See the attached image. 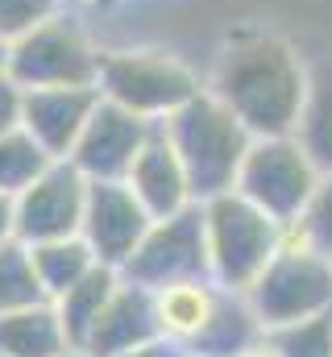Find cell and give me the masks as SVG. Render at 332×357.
Here are the masks:
<instances>
[{
    "label": "cell",
    "mask_w": 332,
    "mask_h": 357,
    "mask_svg": "<svg viewBox=\"0 0 332 357\" xmlns=\"http://www.w3.org/2000/svg\"><path fill=\"white\" fill-rule=\"evenodd\" d=\"M208 91L233 108V116L253 137L295 133L303 100H308V67L299 54L274 33H237L212 67Z\"/></svg>",
    "instance_id": "6da1fadb"
},
{
    "label": "cell",
    "mask_w": 332,
    "mask_h": 357,
    "mask_svg": "<svg viewBox=\"0 0 332 357\" xmlns=\"http://www.w3.org/2000/svg\"><path fill=\"white\" fill-rule=\"evenodd\" d=\"M163 129L179 154V162H183V171H187L195 204L237 187V171L246 162L253 133L208 88L191 96L183 108H174L163 121Z\"/></svg>",
    "instance_id": "7a4b0ae2"
},
{
    "label": "cell",
    "mask_w": 332,
    "mask_h": 357,
    "mask_svg": "<svg viewBox=\"0 0 332 357\" xmlns=\"http://www.w3.org/2000/svg\"><path fill=\"white\" fill-rule=\"evenodd\" d=\"M204 237H208V270L225 291H249L270 258L282 250V225L249 204L241 191H220L199 204Z\"/></svg>",
    "instance_id": "3957f363"
},
{
    "label": "cell",
    "mask_w": 332,
    "mask_h": 357,
    "mask_svg": "<svg viewBox=\"0 0 332 357\" xmlns=\"http://www.w3.org/2000/svg\"><path fill=\"white\" fill-rule=\"evenodd\" d=\"M266 333L332 312V258L282 233V250L246 291Z\"/></svg>",
    "instance_id": "277c9868"
},
{
    "label": "cell",
    "mask_w": 332,
    "mask_h": 357,
    "mask_svg": "<svg viewBox=\"0 0 332 357\" xmlns=\"http://www.w3.org/2000/svg\"><path fill=\"white\" fill-rule=\"evenodd\" d=\"M96 91L146 121H166L204 88L199 75L166 50H104Z\"/></svg>",
    "instance_id": "5b68a950"
},
{
    "label": "cell",
    "mask_w": 332,
    "mask_h": 357,
    "mask_svg": "<svg viewBox=\"0 0 332 357\" xmlns=\"http://www.w3.org/2000/svg\"><path fill=\"white\" fill-rule=\"evenodd\" d=\"M320 178H324L320 167L299 146V137L278 133V137H253L249 142L233 191H241L249 204H257L266 216H274L287 229L308 212Z\"/></svg>",
    "instance_id": "8992f818"
},
{
    "label": "cell",
    "mask_w": 332,
    "mask_h": 357,
    "mask_svg": "<svg viewBox=\"0 0 332 357\" xmlns=\"http://www.w3.org/2000/svg\"><path fill=\"white\" fill-rule=\"evenodd\" d=\"M96 75L100 50L63 13L13 38L8 46V79L21 88H96Z\"/></svg>",
    "instance_id": "52a82bcc"
},
{
    "label": "cell",
    "mask_w": 332,
    "mask_h": 357,
    "mask_svg": "<svg viewBox=\"0 0 332 357\" xmlns=\"http://www.w3.org/2000/svg\"><path fill=\"white\" fill-rule=\"evenodd\" d=\"M121 274L137 287L166 291L179 282H212L208 270V237H204V208L191 204L166 220H154L133 258L121 266Z\"/></svg>",
    "instance_id": "ba28073f"
},
{
    "label": "cell",
    "mask_w": 332,
    "mask_h": 357,
    "mask_svg": "<svg viewBox=\"0 0 332 357\" xmlns=\"http://www.w3.org/2000/svg\"><path fill=\"white\" fill-rule=\"evenodd\" d=\"M150 225L154 216L146 212V204L133 195L125 178H87L80 237L91 245L100 266L121 270L142 245V237L150 233Z\"/></svg>",
    "instance_id": "9c48e42d"
},
{
    "label": "cell",
    "mask_w": 332,
    "mask_h": 357,
    "mask_svg": "<svg viewBox=\"0 0 332 357\" xmlns=\"http://www.w3.org/2000/svg\"><path fill=\"white\" fill-rule=\"evenodd\" d=\"M87 178L71 158H54L25 191H17V241L42 245L59 237H75L83 225Z\"/></svg>",
    "instance_id": "30bf717a"
},
{
    "label": "cell",
    "mask_w": 332,
    "mask_h": 357,
    "mask_svg": "<svg viewBox=\"0 0 332 357\" xmlns=\"http://www.w3.org/2000/svg\"><path fill=\"white\" fill-rule=\"evenodd\" d=\"M154 125L158 121H146V116H137V112H129V108L100 96L96 112L87 116L80 142L71 150L75 171L83 178H125L133 171L146 137L154 133Z\"/></svg>",
    "instance_id": "8fae6325"
},
{
    "label": "cell",
    "mask_w": 332,
    "mask_h": 357,
    "mask_svg": "<svg viewBox=\"0 0 332 357\" xmlns=\"http://www.w3.org/2000/svg\"><path fill=\"white\" fill-rule=\"evenodd\" d=\"M163 337L158 324V295L150 287H137L121 274V287L112 291V299L104 303L100 320L91 324L83 354L87 357H121L129 349H142L150 341Z\"/></svg>",
    "instance_id": "7c38bea8"
},
{
    "label": "cell",
    "mask_w": 332,
    "mask_h": 357,
    "mask_svg": "<svg viewBox=\"0 0 332 357\" xmlns=\"http://www.w3.org/2000/svg\"><path fill=\"white\" fill-rule=\"evenodd\" d=\"M96 88H25L21 96V129L50 154L71 158L87 116L96 112Z\"/></svg>",
    "instance_id": "4fadbf2b"
},
{
    "label": "cell",
    "mask_w": 332,
    "mask_h": 357,
    "mask_svg": "<svg viewBox=\"0 0 332 357\" xmlns=\"http://www.w3.org/2000/svg\"><path fill=\"white\" fill-rule=\"evenodd\" d=\"M125 183L133 187V195L146 204V212H150L154 220H166V216H174V212H183V208L195 204L191 183H187V171H183V162H179L170 137H166L163 121H158L154 133L146 137V146H142L133 171L125 175Z\"/></svg>",
    "instance_id": "5bb4252c"
},
{
    "label": "cell",
    "mask_w": 332,
    "mask_h": 357,
    "mask_svg": "<svg viewBox=\"0 0 332 357\" xmlns=\"http://www.w3.org/2000/svg\"><path fill=\"white\" fill-rule=\"evenodd\" d=\"M262 337H266V328H262V320H257V312H253L246 291L216 287V299H212L208 320L199 324V333L183 349L191 357H241Z\"/></svg>",
    "instance_id": "9a60e30c"
},
{
    "label": "cell",
    "mask_w": 332,
    "mask_h": 357,
    "mask_svg": "<svg viewBox=\"0 0 332 357\" xmlns=\"http://www.w3.org/2000/svg\"><path fill=\"white\" fill-rule=\"evenodd\" d=\"M75 345L67 341V328L50 299L0 316V357H63Z\"/></svg>",
    "instance_id": "2e32d148"
},
{
    "label": "cell",
    "mask_w": 332,
    "mask_h": 357,
    "mask_svg": "<svg viewBox=\"0 0 332 357\" xmlns=\"http://www.w3.org/2000/svg\"><path fill=\"white\" fill-rule=\"evenodd\" d=\"M116 287H121V270L96 266V270H87L71 291H63L59 299H50V303L59 307V320H63L67 341H71L75 349H83V341H87L91 324L100 320V312H104V303L112 299V291H116Z\"/></svg>",
    "instance_id": "e0dca14e"
},
{
    "label": "cell",
    "mask_w": 332,
    "mask_h": 357,
    "mask_svg": "<svg viewBox=\"0 0 332 357\" xmlns=\"http://www.w3.org/2000/svg\"><path fill=\"white\" fill-rule=\"evenodd\" d=\"M295 137L312 154L320 175H329L332 171V63L308 71V100H303Z\"/></svg>",
    "instance_id": "ac0fdd59"
},
{
    "label": "cell",
    "mask_w": 332,
    "mask_h": 357,
    "mask_svg": "<svg viewBox=\"0 0 332 357\" xmlns=\"http://www.w3.org/2000/svg\"><path fill=\"white\" fill-rule=\"evenodd\" d=\"M29 254H33V270H38V278H42L46 299H59L63 291H71V287L80 282L87 270L100 266L96 254H91V245L83 241L80 233H75V237H59V241L29 245Z\"/></svg>",
    "instance_id": "d6986e66"
},
{
    "label": "cell",
    "mask_w": 332,
    "mask_h": 357,
    "mask_svg": "<svg viewBox=\"0 0 332 357\" xmlns=\"http://www.w3.org/2000/svg\"><path fill=\"white\" fill-rule=\"evenodd\" d=\"M158 295V324H163V337L187 345L199 324L208 320L212 312V299H216V282H179V287H166L154 291Z\"/></svg>",
    "instance_id": "ffe728a7"
},
{
    "label": "cell",
    "mask_w": 332,
    "mask_h": 357,
    "mask_svg": "<svg viewBox=\"0 0 332 357\" xmlns=\"http://www.w3.org/2000/svg\"><path fill=\"white\" fill-rule=\"evenodd\" d=\"M33 303H46V291H42V278L33 270L29 245L17 237L0 241V316L33 307Z\"/></svg>",
    "instance_id": "44dd1931"
},
{
    "label": "cell",
    "mask_w": 332,
    "mask_h": 357,
    "mask_svg": "<svg viewBox=\"0 0 332 357\" xmlns=\"http://www.w3.org/2000/svg\"><path fill=\"white\" fill-rule=\"evenodd\" d=\"M50 162H54V158H50L21 125L8 129V133H0V191H8V195L25 191Z\"/></svg>",
    "instance_id": "7402d4cb"
},
{
    "label": "cell",
    "mask_w": 332,
    "mask_h": 357,
    "mask_svg": "<svg viewBox=\"0 0 332 357\" xmlns=\"http://www.w3.org/2000/svg\"><path fill=\"white\" fill-rule=\"evenodd\" d=\"M278 357H332V312L266 333Z\"/></svg>",
    "instance_id": "603a6c76"
},
{
    "label": "cell",
    "mask_w": 332,
    "mask_h": 357,
    "mask_svg": "<svg viewBox=\"0 0 332 357\" xmlns=\"http://www.w3.org/2000/svg\"><path fill=\"white\" fill-rule=\"evenodd\" d=\"M287 233H291L295 241H303V245H312V250H320V254L332 258V171L320 178V187H316L308 212H303L295 225H287Z\"/></svg>",
    "instance_id": "cb8c5ba5"
},
{
    "label": "cell",
    "mask_w": 332,
    "mask_h": 357,
    "mask_svg": "<svg viewBox=\"0 0 332 357\" xmlns=\"http://www.w3.org/2000/svg\"><path fill=\"white\" fill-rule=\"evenodd\" d=\"M54 13H59V0H0V33L13 42L33 25L50 21Z\"/></svg>",
    "instance_id": "d4e9b609"
},
{
    "label": "cell",
    "mask_w": 332,
    "mask_h": 357,
    "mask_svg": "<svg viewBox=\"0 0 332 357\" xmlns=\"http://www.w3.org/2000/svg\"><path fill=\"white\" fill-rule=\"evenodd\" d=\"M21 96H25V88L17 79L0 75V133H8V129L21 125Z\"/></svg>",
    "instance_id": "484cf974"
},
{
    "label": "cell",
    "mask_w": 332,
    "mask_h": 357,
    "mask_svg": "<svg viewBox=\"0 0 332 357\" xmlns=\"http://www.w3.org/2000/svg\"><path fill=\"white\" fill-rule=\"evenodd\" d=\"M187 349L179 345V341H170V337H158V341H150V345H142V349H129V354L121 357H183Z\"/></svg>",
    "instance_id": "4316f807"
},
{
    "label": "cell",
    "mask_w": 332,
    "mask_h": 357,
    "mask_svg": "<svg viewBox=\"0 0 332 357\" xmlns=\"http://www.w3.org/2000/svg\"><path fill=\"white\" fill-rule=\"evenodd\" d=\"M17 237V195L0 191V241Z\"/></svg>",
    "instance_id": "83f0119b"
},
{
    "label": "cell",
    "mask_w": 332,
    "mask_h": 357,
    "mask_svg": "<svg viewBox=\"0 0 332 357\" xmlns=\"http://www.w3.org/2000/svg\"><path fill=\"white\" fill-rule=\"evenodd\" d=\"M241 357H278V349H274V345H270V341L262 337V341H257L253 349H246V354H241Z\"/></svg>",
    "instance_id": "f1b7e54d"
},
{
    "label": "cell",
    "mask_w": 332,
    "mask_h": 357,
    "mask_svg": "<svg viewBox=\"0 0 332 357\" xmlns=\"http://www.w3.org/2000/svg\"><path fill=\"white\" fill-rule=\"evenodd\" d=\"M8 46H13V42L0 33V75H8Z\"/></svg>",
    "instance_id": "f546056e"
},
{
    "label": "cell",
    "mask_w": 332,
    "mask_h": 357,
    "mask_svg": "<svg viewBox=\"0 0 332 357\" xmlns=\"http://www.w3.org/2000/svg\"><path fill=\"white\" fill-rule=\"evenodd\" d=\"M63 357H87V354H83V349H71V354H63Z\"/></svg>",
    "instance_id": "4dcf8cb0"
},
{
    "label": "cell",
    "mask_w": 332,
    "mask_h": 357,
    "mask_svg": "<svg viewBox=\"0 0 332 357\" xmlns=\"http://www.w3.org/2000/svg\"><path fill=\"white\" fill-rule=\"evenodd\" d=\"M183 357H191V354H183Z\"/></svg>",
    "instance_id": "1f68e13d"
}]
</instances>
